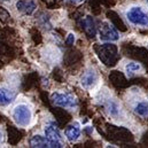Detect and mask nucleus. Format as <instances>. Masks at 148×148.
Wrapping results in <instances>:
<instances>
[{
  "label": "nucleus",
  "instance_id": "nucleus-1",
  "mask_svg": "<svg viewBox=\"0 0 148 148\" xmlns=\"http://www.w3.org/2000/svg\"><path fill=\"white\" fill-rule=\"evenodd\" d=\"M125 18L134 27H148V12L141 6H131L125 12Z\"/></svg>",
  "mask_w": 148,
  "mask_h": 148
},
{
  "label": "nucleus",
  "instance_id": "nucleus-2",
  "mask_svg": "<svg viewBox=\"0 0 148 148\" xmlns=\"http://www.w3.org/2000/svg\"><path fill=\"white\" fill-rule=\"evenodd\" d=\"M51 101L54 106L68 110H75L78 106L77 98L70 92H54L51 95Z\"/></svg>",
  "mask_w": 148,
  "mask_h": 148
},
{
  "label": "nucleus",
  "instance_id": "nucleus-3",
  "mask_svg": "<svg viewBox=\"0 0 148 148\" xmlns=\"http://www.w3.org/2000/svg\"><path fill=\"white\" fill-rule=\"evenodd\" d=\"M97 53H98L100 60L106 66H114V64H116V62L118 60L117 46L114 44H110V42L102 44L101 46H99L97 48Z\"/></svg>",
  "mask_w": 148,
  "mask_h": 148
},
{
  "label": "nucleus",
  "instance_id": "nucleus-4",
  "mask_svg": "<svg viewBox=\"0 0 148 148\" xmlns=\"http://www.w3.org/2000/svg\"><path fill=\"white\" fill-rule=\"evenodd\" d=\"M12 117H13L14 122L16 123V125H18L21 127H27L31 123L32 112L27 105L20 103L17 106H15V108L13 109Z\"/></svg>",
  "mask_w": 148,
  "mask_h": 148
},
{
  "label": "nucleus",
  "instance_id": "nucleus-5",
  "mask_svg": "<svg viewBox=\"0 0 148 148\" xmlns=\"http://www.w3.org/2000/svg\"><path fill=\"white\" fill-rule=\"evenodd\" d=\"M101 106L103 108V110L107 112V115L111 117L112 119H122L123 116H124V111L122 109L119 102L111 98L109 95H106V97H102V100H101Z\"/></svg>",
  "mask_w": 148,
  "mask_h": 148
},
{
  "label": "nucleus",
  "instance_id": "nucleus-6",
  "mask_svg": "<svg viewBox=\"0 0 148 148\" xmlns=\"http://www.w3.org/2000/svg\"><path fill=\"white\" fill-rule=\"evenodd\" d=\"M44 133H45V138L47 139L48 144L51 147H63V138L62 134L60 132V130L58 129L56 124L54 123H48L45 129H44Z\"/></svg>",
  "mask_w": 148,
  "mask_h": 148
},
{
  "label": "nucleus",
  "instance_id": "nucleus-7",
  "mask_svg": "<svg viewBox=\"0 0 148 148\" xmlns=\"http://www.w3.org/2000/svg\"><path fill=\"white\" fill-rule=\"evenodd\" d=\"M98 35L102 41H117L119 39V32L108 21H102L98 25Z\"/></svg>",
  "mask_w": 148,
  "mask_h": 148
},
{
  "label": "nucleus",
  "instance_id": "nucleus-8",
  "mask_svg": "<svg viewBox=\"0 0 148 148\" xmlns=\"http://www.w3.org/2000/svg\"><path fill=\"white\" fill-rule=\"evenodd\" d=\"M130 106L132 108V111L141 117V118H148V101L137 97L136 94L132 97V100H130Z\"/></svg>",
  "mask_w": 148,
  "mask_h": 148
},
{
  "label": "nucleus",
  "instance_id": "nucleus-9",
  "mask_svg": "<svg viewBox=\"0 0 148 148\" xmlns=\"http://www.w3.org/2000/svg\"><path fill=\"white\" fill-rule=\"evenodd\" d=\"M99 82V75L93 68H87L80 76V84L84 88L91 90Z\"/></svg>",
  "mask_w": 148,
  "mask_h": 148
},
{
  "label": "nucleus",
  "instance_id": "nucleus-10",
  "mask_svg": "<svg viewBox=\"0 0 148 148\" xmlns=\"http://www.w3.org/2000/svg\"><path fill=\"white\" fill-rule=\"evenodd\" d=\"M79 25L85 35L90 38H94L98 35V25L92 16H84L79 21Z\"/></svg>",
  "mask_w": 148,
  "mask_h": 148
},
{
  "label": "nucleus",
  "instance_id": "nucleus-11",
  "mask_svg": "<svg viewBox=\"0 0 148 148\" xmlns=\"http://www.w3.org/2000/svg\"><path fill=\"white\" fill-rule=\"evenodd\" d=\"M80 133H82V130H80V125L75 122L69 124L66 130H64V136H66V139L69 141V143H76L79 138H80Z\"/></svg>",
  "mask_w": 148,
  "mask_h": 148
},
{
  "label": "nucleus",
  "instance_id": "nucleus-12",
  "mask_svg": "<svg viewBox=\"0 0 148 148\" xmlns=\"http://www.w3.org/2000/svg\"><path fill=\"white\" fill-rule=\"evenodd\" d=\"M16 8L24 15H32L37 9V2L35 0H17Z\"/></svg>",
  "mask_w": 148,
  "mask_h": 148
},
{
  "label": "nucleus",
  "instance_id": "nucleus-13",
  "mask_svg": "<svg viewBox=\"0 0 148 148\" xmlns=\"http://www.w3.org/2000/svg\"><path fill=\"white\" fill-rule=\"evenodd\" d=\"M15 99V93L6 87L0 88V106H8Z\"/></svg>",
  "mask_w": 148,
  "mask_h": 148
},
{
  "label": "nucleus",
  "instance_id": "nucleus-14",
  "mask_svg": "<svg viewBox=\"0 0 148 148\" xmlns=\"http://www.w3.org/2000/svg\"><path fill=\"white\" fill-rule=\"evenodd\" d=\"M141 70H143L141 64L136 62V61H129L124 64V73L126 74L127 77H132L138 73H140Z\"/></svg>",
  "mask_w": 148,
  "mask_h": 148
},
{
  "label": "nucleus",
  "instance_id": "nucleus-15",
  "mask_svg": "<svg viewBox=\"0 0 148 148\" xmlns=\"http://www.w3.org/2000/svg\"><path fill=\"white\" fill-rule=\"evenodd\" d=\"M29 145L30 147H34V148H44V147H51L47 139L42 136H39V134H35L32 136L30 139H29Z\"/></svg>",
  "mask_w": 148,
  "mask_h": 148
},
{
  "label": "nucleus",
  "instance_id": "nucleus-16",
  "mask_svg": "<svg viewBox=\"0 0 148 148\" xmlns=\"http://www.w3.org/2000/svg\"><path fill=\"white\" fill-rule=\"evenodd\" d=\"M9 17H10L9 13L3 7H0V21L1 22H7L9 20Z\"/></svg>",
  "mask_w": 148,
  "mask_h": 148
},
{
  "label": "nucleus",
  "instance_id": "nucleus-17",
  "mask_svg": "<svg viewBox=\"0 0 148 148\" xmlns=\"http://www.w3.org/2000/svg\"><path fill=\"white\" fill-rule=\"evenodd\" d=\"M75 39H76V37H75V34H71V32H70V34L67 36V38H66V42H67L68 45H74Z\"/></svg>",
  "mask_w": 148,
  "mask_h": 148
},
{
  "label": "nucleus",
  "instance_id": "nucleus-18",
  "mask_svg": "<svg viewBox=\"0 0 148 148\" xmlns=\"http://www.w3.org/2000/svg\"><path fill=\"white\" fill-rule=\"evenodd\" d=\"M71 2H74V3H80L82 1H84V0H70Z\"/></svg>",
  "mask_w": 148,
  "mask_h": 148
},
{
  "label": "nucleus",
  "instance_id": "nucleus-19",
  "mask_svg": "<svg viewBox=\"0 0 148 148\" xmlns=\"http://www.w3.org/2000/svg\"><path fill=\"white\" fill-rule=\"evenodd\" d=\"M2 140H3V134H2V132H1V130H0V144L2 143Z\"/></svg>",
  "mask_w": 148,
  "mask_h": 148
},
{
  "label": "nucleus",
  "instance_id": "nucleus-20",
  "mask_svg": "<svg viewBox=\"0 0 148 148\" xmlns=\"http://www.w3.org/2000/svg\"><path fill=\"white\" fill-rule=\"evenodd\" d=\"M146 3H147V6H148V0H146Z\"/></svg>",
  "mask_w": 148,
  "mask_h": 148
}]
</instances>
